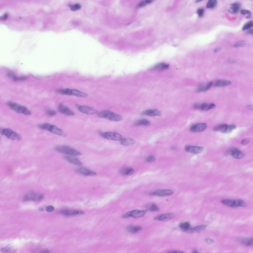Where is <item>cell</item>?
I'll return each mask as SVG.
<instances>
[{
	"label": "cell",
	"instance_id": "4fadbf2b",
	"mask_svg": "<svg viewBox=\"0 0 253 253\" xmlns=\"http://www.w3.org/2000/svg\"><path fill=\"white\" fill-rule=\"evenodd\" d=\"M58 109L60 112L67 115L73 116L75 114L73 111L67 106L62 104H60L59 105Z\"/></svg>",
	"mask_w": 253,
	"mask_h": 253
},
{
	"label": "cell",
	"instance_id": "8992f818",
	"mask_svg": "<svg viewBox=\"0 0 253 253\" xmlns=\"http://www.w3.org/2000/svg\"><path fill=\"white\" fill-rule=\"evenodd\" d=\"M1 134L7 138L12 140H20L21 138L20 135L12 129L8 128H4L1 131Z\"/></svg>",
	"mask_w": 253,
	"mask_h": 253
},
{
	"label": "cell",
	"instance_id": "8d00e7d4",
	"mask_svg": "<svg viewBox=\"0 0 253 253\" xmlns=\"http://www.w3.org/2000/svg\"><path fill=\"white\" fill-rule=\"evenodd\" d=\"M153 1L152 0H145L140 2L137 4V7H141L144 6L146 4L150 3Z\"/></svg>",
	"mask_w": 253,
	"mask_h": 253
},
{
	"label": "cell",
	"instance_id": "ffe728a7",
	"mask_svg": "<svg viewBox=\"0 0 253 253\" xmlns=\"http://www.w3.org/2000/svg\"><path fill=\"white\" fill-rule=\"evenodd\" d=\"M61 213L66 216H71L79 214H82L84 213V212L80 210H72L68 209L64 210L62 211Z\"/></svg>",
	"mask_w": 253,
	"mask_h": 253
},
{
	"label": "cell",
	"instance_id": "d6986e66",
	"mask_svg": "<svg viewBox=\"0 0 253 253\" xmlns=\"http://www.w3.org/2000/svg\"><path fill=\"white\" fill-rule=\"evenodd\" d=\"M241 5L238 2H235L232 4L229 8L228 11L231 14H236L239 11Z\"/></svg>",
	"mask_w": 253,
	"mask_h": 253
},
{
	"label": "cell",
	"instance_id": "7402d4cb",
	"mask_svg": "<svg viewBox=\"0 0 253 253\" xmlns=\"http://www.w3.org/2000/svg\"><path fill=\"white\" fill-rule=\"evenodd\" d=\"M194 107L195 109H199L203 111H206L210 109V104L205 103L201 104H195L194 105Z\"/></svg>",
	"mask_w": 253,
	"mask_h": 253
},
{
	"label": "cell",
	"instance_id": "4316f807",
	"mask_svg": "<svg viewBox=\"0 0 253 253\" xmlns=\"http://www.w3.org/2000/svg\"><path fill=\"white\" fill-rule=\"evenodd\" d=\"M135 141L131 138H126L123 139L120 142V144L124 146H128L134 144Z\"/></svg>",
	"mask_w": 253,
	"mask_h": 253
},
{
	"label": "cell",
	"instance_id": "f546056e",
	"mask_svg": "<svg viewBox=\"0 0 253 253\" xmlns=\"http://www.w3.org/2000/svg\"><path fill=\"white\" fill-rule=\"evenodd\" d=\"M236 128V126L234 125H228L226 124L221 131L223 133H228L230 132Z\"/></svg>",
	"mask_w": 253,
	"mask_h": 253
},
{
	"label": "cell",
	"instance_id": "b9f144b4",
	"mask_svg": "<svg viewBox=\"0 0 253 253\" xmlns=\"http://www.w3.org/2000/svg\"><path fill=\"white\" fill-rule=\"evenodd\" d=\"M226 124H222L215 126L213 128V131H221L224 127Z\"/></svg>",
	"mask_w": 253,
	"mask_h": 253
},
{
	"label": "cell",
	"instance_id": "8fae6325",
	"mask_svg": "<svg viewBox=\"0 0 253 253\" xmlns=\"http://www.w3.org/2000/svg\"><path fill=\"white\" fill-rule=\"evenodd\" d=\"M226 153L230 154L233 158L236 159L242 158L244 156V154L243 152L236 148L229 149L227 151Z\"/></svg>",
	"mask_w": 253,
	"mask_h": 253
},
{
	"label": "cell",
	"instance_id": "f6af8a7d",
	"mask_svg": "<svg viewBox=\"0 0 253 253\" xmlns=\"http://www.w3.org/2000/svg\"><path fill=\"white\" fill-rule=\"evenodd\" d=\"M156 160V158L153 155H150L148 156L146 159V161L149 162H154Z\"/></svg>",
	"mask_w": 253,
	"mask_h": 253
},
{
	"label": "cell",
	"instance_id": "5b68a950",
	"mask_svg": "<svg viewBox=\"0 0 253 253\" xmlns=\"http://www.w3.org/2000/svg\"><path fill=\"white\" fill-rule=\"evenodd\" d=\"M221 202L225 206L232 208L238 207H246L247 206L245 202L241 199H223L221 201Z\"/></svg>",
	"mask_w": 253,
	"mask_h": 253
},
{
	"label": "cell",
	"instance_id": "83f0119b",
	"mask_svg": "<svg viewBox=\"0 0 253 253\" xmlns=\"http://www.w3.org/2000/svg\"><path fill=\"white\" fill-rule=\"evenodd\" d=\"M241 242L245 245L251 246L253 245V237L243 238L240 239Z\"/></svg>",
	"mask_w": 253,
	"mask_h": 253
},
{
	"label": "cell",
	"instance_id": "ee69618b",
	"mask_svg": "<svg viewBox=\"0 0 253 253\" xmlns=\"http://www.w3.org/2000/svg\"><path fill=\"white\" fill-rule=\"evenodd\" d=\"M47 114L49 116H53L55 115L56 114V112L53 110L48 109L46 111Z\"/></svg>",
	"mask_w": 253,
	"mask_h": 253
},
{
	"label": "cell",
	"instance_id": "91938a15",
	"mask_svg": "<svg viewBox=\"0 0 253 253\" xmlns=\"http://www.w3.org/2000/svg\"><path fill=\"white\" fill-rule=\"evenodd\" d=\"M193 253H198V251H197L196 250H194L193 251Z\"/></svg>",
	"mask_w": 253,
	"mask_h": 253
},
{
	"label": "cell",
	"instance_id": "816d5d0a",
	"mask_svg": "<svg viewBox=\"0 0 253 253\" xmlns=\"http://www.w3.org/2000/svg\"><path fill=\"white\" fill-rule=\"evenodd\" d=\"M213 82L212 81L209 82L207 85H206L205 91H207L209 89L211 86L213 84Z\"/></svg>",
	"mask_w": 253,
	"mask_h": 253
},
{
	"label": "cell",
	"instance_id": "74e56055",
	"mask_svg": "<svg viewBox=\"0 0 253 253\" xmlns=\"http://www.w3.org/2000/svg\"><path fill=\"white\" fill-rule=\"evenodd\" d=\"M148 208L149 211H158L159 210V209L158 206L153 204H151L148 206Z\"/></svg>",
	"mask_w": 253,
	"mask_h": 253
},
{
	"label": "cell",
	"instance_id": "4dcf8cb0",
	"mask_svg": "<svg viewBox=\"0 0 253 253\" xmlns=\"http://www.w3.org/2000/svg\"><path fill=\"white\" fill-rule=\"evenodd\" d=\"M141 229L140 226H131L127 228V231L129 233H134L140 231Z\"/></svg>",
	"mask_w": 253,
	"mask_h": 253
},
{
	"label": "cell",
	"instance_id": "bcb514c9",
	"mask_svg": "<svg viewBox=\"0 0 253 253\" xmlns=\"http://www.w3.org/2000/svg\"><path fill=\"white\" fill-rule=\"evenodd\" d=\"M197 12L198 16L201 17L203 16L204 14V9L202 8H199L197 10Z\"/></svg>",
	"mask_w": 253,
	"mask_h": 253
},
{
	"label": "cell",
	"instance_id": "9c48e42d",
	"mask_svg": "<svg viewBox=\"0 0 253 253\" xmlns=\"http://www.w3.org/2000/svg\"><path fill=\"white\" fill-rule=\"evenodd\" d=\"M43 195L42 194H36L32 191H29L24 195L23 200L25 201H40L42 199Z\"/></svg>",
	"mask_w": 253,
	"mask_h": 253
},
{
	"label": "cell",
	"instance_id": "ab89813d",
	"mask_svg": "<svg viewBox=\"0 0 253 253\" xmlns=\"http://www.w3.org/2000/svg\"><path fill=\"white\" fill-rule=\"evenodd\" d=\"M70 8L72 11H75L80 9L81 6L79 3H76L70 5Z\"/></svg>",
	"mask_w": 253,
	"mask_h": 253
},
{
	"label": "cell",
	"instance_id": "836d02e7",
	"mask_svg": "<svg viewBox=\"0 0 253 253\" xmlns=\"http://www.w3.org/2000/svg\"><path fill=\"white\" fill-rule=\"evenodd\" d=\"M72 89L69 88L59 89L57 90L58 92L66 95H71Z\"/></svg>",
	"mask_w": 253,
	"mask_h": 253
},
{
	"label": "cell",
	"instance_id": "6f0895ef",
	"mask_svg": "<svg viewBox=\"0 0 253 253\" xmlns=\"http://www.w3.org/2000/svg\"><path fill=\"white\" fill-rule=\"evenodd\" d=\"M49 251L47 250H45L43 251L42 252L43 253H49Z\"/></svg>",
	"mask_w": 253,
	"mask_h": 253
},
{
	"label": "cell",
	"instance_id": "cb8c5ba5",
	"mask_svg": "<svg viewBox=\"0 0 253 253\" xmlns=\"http://www.w3.org/2000/svg\"><path fill=\"white\" fill-rule=\"evenodd\" d=\"M65 158L68 162L76 165H79L82 164L78 159L73 157L66 156L65 157Z\"/></svg>",
	"mask_w": 253,
	"mask_h": 253
},
{
	"label": "cell",
	"instance_id": "c3c4849f",
	"mask_svg": "<svg viewBox=\"0 0 253 253\" xmlns=\"http://www.w3.org/2000/svg\"><path fill=\"white\" fill-rule=\"evenodd\" d=\"M12 249L11 247L8 246L2 248L1 250L2 252H9L11 251V249Z\"/></svg>",
	"mask_w": 253,
	"mask_h": 253
},
{
	"label": "cell",
	"instance_id": "11a10c76",
	"mask_svg": "<svg viewBox=\"0 0 253 253\" xmlns=\"http://www.w3.org/2000/svg\"><path fill=\"white\" fill-rule=\"evenodd\" d=\"M169 253H183V252H180V251H172V252H169Z\"/></svg>",
	"mask_w": 253,
	"mask_h": 253
},
{
	"label": "cell",
	"instance_id": "52a82bcc",
	"mask_svg": "<svg viewBox=\"0 0 253 253\" xmlns=\"http://www.w3.org/2000/svg\"><path fill=\"white\" fill-rule=\"evenodd\" d=\"M100 135L103 138L114 141L121 140L122 137L121 134L115 132H100Z\"/></svg>",
	"mask_w": 253,
	"mask_h": 253
},
{
	"label": "cell",
	"instance_id": "7bdbcfd3",
	"mask_svg": "<svg viewBox=\"0 0 253 253\" xmlns=\"http://www.w3.org/2000/svg\"><path fill=\"white\" fill-rule=\"evenodd\" d=\"M245 42L243 41H239L235 44L234 46L235 47H243L245 45Z\"/></svg>",
	"mask_w": 253,
	"mask_h": 253
},
{
	"label": "cell",
	"instance_id": "ba28073f",
	"mask_svg": "<svg viewBox=\"0 0 253 253\" xmlns=\"http://www.w3.org/2000/svg\"><path fill=\"white\" fill-rule=\"evenodd\" d=\"M76 107L80 112L86 114L91 115L97 113L98 111L94 107L90 106L82 105L76 104Z\"/></svg>",
	"mask_w": 253,
	"mask_h": 253
},
{
	"label": "cell",
	"instance_id": "60d3db41",
	"mask_svg": "<svg viewBox=\"0 0 253 253\" xmlns=\"http://www.w3.org/2000/svg\"><path fill=\"white\" fill-rule=\"evenodd\" d=\"M206 85L204 84H202L199 85L197 88V92H200L205 91Z\"/></svg>",
	"mask_w": 253,
	"mask_h": 253
},
{
	"label": "cell",
	"instance_id": "f1b7e54d",
	"mask_svg": "<svg viewBox=\"0 0 253 253\" xmlns=\"http://www.w3.org/2000/svg\"><path fill=\"white\" fill-rule=\"evenodd\" d=\"M71 95L78 97H85L87 96V94L77 89H72Z\"/></svg>",
	"mask_w": 253,
	"mask_h": 253
},
{
	"label": "cell",
	"instance_id": "7c38bea8",
	"mask_svg": "<svg viewBox=\"0 0 253 253\" xmlns=\"http://www.w3.org/2000/svg\"><path fill=\"white\" fill-rule=\"evenodd\" d=\"M173 192L169 189H160L154 191L150 194L151 195L159 196H169L173 194Z\"/></svg>",
	"mask_w": 253,
	"mask_h": 253
},
{
	"label": "cell",
	"instance_id": "9f6ffc18",
	"mask_svg": "<svg viewBox=\"0 0 253 253\" xmlns=\"http://www.w3.org/2000/svg\"><path fill=\"white\" fill-rule=\"evenodd\" d=\"M248 33L253 34V29H251L249 30L248 32Z\"/></svg>",
	"mask_w": 253,
	"mask_h": 253
},
{
	"label": "cell",
	"instance_id": "277c9868",
	"mask_svg": "<svg viewBox=\"0 0 253 253\" xmlns=\"http://www.w3.org/2000/svg\"><path fill=\"white\" fill-rule=\"evenodd\" d=\"M55 150L60 152L74 156L81 155V153L75 149L69 146H57L55 147Z\"/></svg>",
	"mask_w": 253,
	"mask_h": 253
},
{
	"label": "cell",
	"instance_id": "1f68e13d",
	"mask_svg": "<svg viewBox=\"0 0 253 253\" xmlns=\"http://www.w3.org/2000/svg\"><path fill=\"white\" fill-rule=\"evenodd\" d=\"M134 169L131 168H126L122 169L121 171V173L123 175H131L134 172Z\"/></svg>",
	"mask_w": 253,
	"mask_h": 253
},
{
	"label": "cell",
	"instance_id": "db71d44e",
	"mask_svg": "<svg viewBox=\"0 0 253 253\" xmlns=\"http://www.w3.org/2000/svg\"><path fill=\"white\" fill-rule=\"evenodd\" d=\"M221 49L222 48H217L215 50V52H218L221 50Z\"/></svg>",
	"mask_w": 253,
	"mask_h": 253
},
{
	"label": "cell",
	"instance_id": "f5cc1de1",
	"mask_svg": "<svg viewBox=\"0 0 253 253\" xmlns=\"http://www.w3.org/2000/svg\"><path fill=\"white\" fill-rule=\"evenodd\" d=\"M247 107L248 109L250 110H252L253 109V106L251 105H248Z\"/></svg>",
	"mask_w": 253,
	"mask_h": 253
},
{
	"label": "cell",
	"instance_id": "3957f363",
	"mask_svg": "<svg viewBox=\"0 0 253 253\" xmlns=\"http://www.w3.org/2000/svg\"><path fill=\"white\" fill-rule=\"evenodd\" d=\"M7 105L12 110L18 113L25 115H29L31 113V111L26 107L16 103L9 102L7 103Z\"/></svg>",
	"mask_w": 253,
	"mask_h": 253
},
{
	"label": "cell",
	"instance_id": "7dc6e473",
	"mask_svg": "<svg viewBox=\"0 0 253 253\" xmlns=\"http://www.w3.org/2000/svg\"><path fill=\"white\" fill-rule=\"evenodd\" d=\"M205 242L208 244H212L214 242V240L212 239L209 238H206L205 239Z\"/></svg>",
	"mask_w": 253,
	"mask_h": 253
},
{
	"label": "cell",
	"instance_id": "7a4b0ae2",
	"mask_svg": "<svg viewBox=\"0 0 253 253\" xmlns=\"http://www.w3.org/2000/svg\"><path fill=\"white\" fill-rule=\"evenodd\" d=\"M98 115L100 117L114 121H119L122 119L121 115L109 110L101 111L98 113Z\"/></svg>",
	"mask_w": 253,
	"mask_h": 253
},
{
	"label": "cell",
	"instance_id": "30bf717a",
	"mask_svg": "<svg viewBox=\"0 0 253 253\" xmlns=\"http://www.w3.org/2000/svg\"><path fill=\"white\" fill-rule=\"evenodd\" d=\"M147 211L144 210H134L129 211L126 213L122 216V217L125 218L130 217L134 218L142 217L143 216Z\"/></svg>",
	"mask_w": 253,
	"mask_h": 253
},
{
	"label": "cell",
	"instance_id": "e575fe53",
	"mask_svg": "<svg viewBox=\"0 0 253 253\" xmlns=\"http://www.w3.org/2000/svg\"><path fill=\"white\" fill-rule=\"evenodd\" d=\"M190 224L188 222H185L181 223L179 225L180 228L184 231L188 230L190 228Z\"/></svg>",
	"mask_w": 253,
	"mask_h": 253
},
{
	"label": "cell",
	"instance_id": "5bb4252c",
	"mask_svg": "<svg viewBox=\"0 0 253 253\" xmlns=\"http://www.w3.org/2000/svg\"><path fill=\"white\" fill-rule=\"evenodd\" d=\"M207 125L205 123H199L191 126L190 128V130L193 132L202 131L207 128Z\"/></svg>",
	"mask_w": 253,
	"mask_h": 253
},
{
	"label": "cell",
	"instance_id": "2e32d148",
	"mask_svg": "<svg viewBox=\"0 0 253 253\" xmlns=\"http://www.w3.org/2000/svg\"><path fill=\"white\" fill-rule=\"evenodd\" d=\"M185 149L186 151L189 153L197 154L202 152L204 148L201 147L189 145L185 147Z\"/></svg>",
	"mask_w": 253,
	"mask_h": 253
},
{
	"label": "cell",
	"instance_id": "e0dca14e",
	"mask_svg": "<svg viewBox=\"0 0 253 253\" xmlns=\"http://www.w3.org/2000/svg\"><path fill=\"white\" fill-rule=\"evenodd\" d=\"M141 114L150 116H160L161 115V112L156 108L146 110L141 113Z\"/></svg>",
	"mask_w": 253,
	"mask_h": 253
},
{
	"label": "cell",
	"instance_id": "6da1fadb",
	"mask_svg": "<svg viewBox=\"0 0 253 253\" xmlns=\"http://www.w3.org/2000/svg\"><path fill=\"white\" fill-rule=\"evenodd\" d=\"M38 127L40 129L47 130L57 135L64 137L66 136L65 133L62 129L54 125L49 123L40 124L38 125Z\"/></svg>",
	"mask_w": 253,
	"mask_h": 253
},
{
	"label": "cell",
	"instance_id": "ac0fdd59",
	"mask_svg": "<svg viewBox=\"0 0 253 253\" xmlns=\"http://www.w3.org/2000/svg\"><path fill=\"white\" fill-rule=\"evenodd\" d=\"M75 171L79 173L86 175H95L96 173L89 169L84 167H81L76 169Z\"/></svg>",
	"mask_w": 253,
	"mask_h": 253
},
{
	"label": "cell",
	"instance_id": "484cf974",
	"mask_svg": "<svg viewBox=\"0 0 253 253\" xmlns=\"http://www.w3.org/2000/svg\"><path fill=\"white\" fill-rule=\"evenodd\" d=\"M151 124L150 122L146 119H140L134 123V125L135 126H139L143 125L148 126Z\"/></svg>",
	"mask_w": 253,
	"mask_h": 253
},
{
	"label": "cell",
	"instance_id": "680465c9",
	"mask_svg": "<svg viewBox=\"0 0 253 253\" xmlns=\"http://www.w3.org/2000/svg\"><path fill=\"white\" fill-rule=\"evenodd\" d=\"M38 210L40 211H42L43 210V209L42 208H40Z\"/></svg>",
	"mask_w": 253,
	"mask_h": 253
},
{
	"label": "cell",
	"instance_id": "44dd1931",
	"mask_svg": "<svg viewBox=\"0 0 253 253\" xmlns=\"http://www.w3.org/2000/svg\"><path fill=\"white\" fill-rule=\"evenodd\" d=\"M207 227V225H202L193 228H190L188 230L184 231L187 233H189L199 232L205 230Z\"/></svg>",
	"mask_w": 253,
	"mask_h": 253
},
{
	"label": "cell",
	"instance_id": "d6a6232c",
	"mask_svg": "<svg viewBox=\"0 0 253 253\" xmlns=\"http://www.w3.org/2000/svg\"><path fill=\"white\" fill-rule=\"evenodd\" d=\"M217 1L216 0H209L208 1L206 6L207 8L212 9L215 7L217 4Z\"/></svg>",
	"mask_w": 253,
	"mask_h": 253
},
{
	"label": "cell",
	"instance_id": "d4e9b609",
	"mask_svg": "<svg viewBox=\"0 0 253 253\" xmlns=\"http://www.w3.org/2000/svg\"><path fill=\"white\" fill-rule=\"evenodd\" d=\"M231 82L229 80H218L214 84V86L221 87L229 85L231 84Z\"/></svg>",
	"mask_w": 253,
	"mask_h": 253
},
{
	"label": "cell",
	"instance_id": "f35d334b",
	"mask_svg": "<svg viewBox=\"0 0 253 253\" xmlns=\"http://www.w3.org/2000/svg\"><path fill=\"white\" fill-rule=\"evenodd\" d=\"M240 13L241 14L243 15H247L246 16L247 19L249 18L251 15V13L250 11L248 10H246L243 9L241 10Z\"/></svg>",
	"mask_w": 253,
	"mask_h": 253
},
{
	"label": "cell",
	"instance_id": "9a60e30c",
	"mask_svg": "<svg viewBox=\"0 0 253 253\" xmlns=\"http://www.w3.org/2000/svg\"><path fill=\"white\" fill-rule=\"evenodd\" d=\"M175 215L173 213H169L158 215L154 218L156 220L166 221L170 220L174 217Z\"/></svg>",
	"mask_w": 253,
	"mask_h": 253
},
{
	"label": "cell",
	"instance_id": "f907efd6",
	"mask_svg": "<svg viewBox=\"0 0 253 253\" xmlns=\"http://www.w3.org/2000/svg\"><path fill=\"white\" fill-rule=\"evenodd\" d=\"M250 140L249 139H245L243 140L241 142V144L243 145H245L248 144L250 142Z\"/></svg>",
	"mask_w": 253,
	"mask_h": 253
},
{
	"label": "cell",
	"instance_id": "681fc988",
	"mask_svg": "<svg viewBox=\"0 0 253 253\" xmlns=\"http://www.w3.org/2000/svg\"><path fill=\"white\" fill-rule=\"evenodd\" d=\"M54 207L52 206H50L47 207L46 208V211L48 212H51L54 210Z\"/></svg>",
	"mask_w": 253,
	"mask_h": 253
},
{
	"label": "cell",
	"instance_id": "94428289",
	"mask_svg": "<svg viewBox=\"0 0 253 253\" xmlns=\"http://www.w3.org/2000/svg\"><path fill=\"white\" fill-rule=\"evenodd\" d=\"M234 62H235V61H234V60H231V61H230V63H233Z\"/></svg>",
	"mask_w": 253,
	"mask_h": 253
},
{
	"label": "cell",
	"instance_id": "603a6c76",
	"mask_svg": "<svg viewBox=\"0 0 253 253\" xmlns=\"http://www.w3.org/2000/svg\"><path fill=\"white\" fill-rule=\"evenodd\" d=\"M169 64L164 63H160L155 65L153 68L154 70L161 71L166 70L169 68Z\"/></svg>",
	"mask_w": 253,
	"mask_h": 253
},
{
	"label": "cell",
	"instance_id": "d590c367",
	"mask_svg": "<svg viewBox=\"0 0 253 253\" xmlns=\"http://www.w3.org/2000/svg\"><path fill=\"white\" fill-rule=\"evenodd\" d=\"M253 21H250L245 23L242 28L243 31L247 30L253 27Z\"/></svg>",
	"mask_w": 253,
	"mask_h": 253
}]
</instances>
